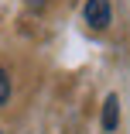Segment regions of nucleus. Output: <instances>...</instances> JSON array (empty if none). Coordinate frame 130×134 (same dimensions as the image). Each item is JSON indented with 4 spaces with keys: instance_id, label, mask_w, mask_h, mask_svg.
<instances>
[{
    "instance_id": "f257e3e1",
    "label": "nucleus",
    "mask_w": 130,
    "mask_h": 134,
    "mask_svg": "<svg viewBox=\"0 0 130 134\" xmlns=\"http://www.w3.org/2000/svg\"><path fill=\"white\" fill-rule=\"evenodd\" d=\"M82 17L89 28L103 31L110 24V0H86V7H82Z\"/></svg>"
},
{
    "instance_id": "f03ea898",
    "label": "nucleus",
    "mask_w": 130,
    "mask_h": 134,
    "mask_svg": "<svg viewBox=\"0 0 130 134\" xmlns=\"http://www.w3.org/2000/svg\"><path fill=\"white\" fill-rule=\"evenodd\" d=\"M116 124H120V100L116 96H106V103H103V127L116 131Z\"/></svg>"
},
{
    "instance_id": "7ed1b4c3",
    "label": "nucleus",
    "mask_w": 130,
    "mask_h": 134,
    "mask_svg": "<svg viewBox=\"0 0 130 134\" xmlns=\"http://www.w3.org/2000/svg\"><path fill=\"white\" fill-rule=\"evenodd\" d=\"M7 96H10V79H7V72L0 69V107L7 103Z\"/></svg>"
},
{
    "instance_id": "20e7f679",
    "label": "nucleus",
    "mask_w": 130,
    "mask_h": 134,
    "mask_svg": "<svg viewBox=\"0 0 130 134\" xmlns=\"http://www.w3.org/2000/svg\"><path fill=\"white\" fill-rule=\"evenodd\" d=\"M24 4H28L31 10H45V7H48V0H24Z\"/></svg>"
}]
</instances>
